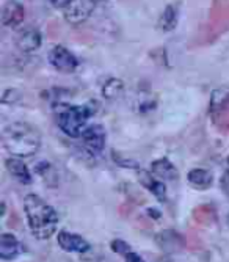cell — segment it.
<instances>
[{
    "mask_svg": "<svg viewBox=\"0 0 229 262\" xmlns=\"http://www.w3.org/2000/svg\"><path fill=\"white\" fill-rule=\"evenodd\" d=\"M24 210L32 234L39 241H48L55 234L58 215L55 209L41 196L30 193L24 198Z\"/></svg>",
    "mask_w": 229,
    "mask_h": 262,
    "instance_id": "1",
    "label": "cell"
},
{
    "mask_svg": "<svg viewBox=\"0 0 229 262\" xmlns=\"http://www.w3.org/2000/svg\"><path fill=\"white\" fill-rule=\"evenodd\" d=\"M5 149L13 157H32L41 148V134L29 123H11L2 132Z\"/></svg>",
    "mask_w": 229,
    "mask_h": 262,
    "instance_id": "2",
    "label": "cell"
},
{
    "mask_svg": "<svg viewBox=\"0 0 229 262\" xmlns=\"http://www.w3.org/2000/svg\"><path fill=\"white\" fill-rule=\"evenodd\" d=\"M57 113H58V127L67 137L79 138L89 126L88 120L95 112L88 104H83V105H67Z\"/></svg>",
    "mask_w": 229,
    "mask_h": 262,
    "instance_id": "3",
    "label": "cell"
},
{
    "mask_svg": "<svg viewBox=\"0 0 229 262\" xmlns=\"http://www.w3.org/2000/svg\"><path fill=\"white\" fill-rule=\"evenodd\" d=\"M51 2L57 8L63 10L67 22L73 26H79L91 16L98 0H51Z\"/></svg>",
    "mask_w": 229,
    "mask_h": 262,
    "instance_id": "4",
    "label": "cell"
},
{
    "mask_svg": "<svg viewBox=\"0 0 229 262\" xmlns=\"http://www.w3.org/2000/svg\"><path fill=\"white\" fill-rule=\"evenodd\" d=\"M48 58H49V63L57 71H60V73H73V71H76L79 66L77 57L67 49V47H64L61 44L52 47Z\"/></svg>",
    "mask_w": 229,
    "mask_h": 262,
    "instance_id": "5",
    "label": "cell"
},
{
    "mask_svg": "<svg viewBox=\"0 0 229 262\" xmlns=\"http://www.w3.org/2000/svg\"><path fill=\"white\" fill-rule=\"evenodd\" d=\"M83 145L85 148L93 152V154H101L105 149V143H107V134L105 129L101 124H89L86 130L82 135Z\"/></svg>",
    "mask_w": 229,
    "mask_h": 262,
    "instance_id": "6",
    "label": "cell"
},
{
    "mask_svg": "<svg viewBox=\"0 0 229 262\" xmlns=\"http://www.w3.org/2000/svg\"><path fill=\"white\" fill-rule=\"evenodd\" d=\"M26 19V8L17 0H8L2 8V24L10 29H17Z\"/></svg>",
    "mask_w": 229,
    "mask_h": 262,
    "instance_id": "7",
    "label": "cell"
},
{
    "mask_svg": "<svg viewBox=\"0 0 229 262\" xmlns=\"http://www.w3.org/2000/svg\"><path fill=\"white\" fill-rule=\"evenodd\" d=\"M57 242L61 250L67 253H86L91 247L83 239L82 235L70 232V231H61L57 237Z\"/></svg>",
    "mask_w": 229,
    "mask_h": 262,
    "instance_id": "8",
    "label": "cell"
},
{
    "mask_svg": "<svg viewBox=\"0 0 229 262\" xmlns=\"http://www.w3.org/2000/svg\"><path fill=\"white\" fill-rule=\"evenodd\" d=\"M42 44V36L38 30L35 29H26L17 33L16 38V46L17 49L26 52V54H32L35 51H38Z\"/></svg>",
    "mask_w": 229,
    "mask_h": 262,
    "instance_id": "9",
    "label": "cell"
},
{
    "mask_svg": "<svg viewBox=\"0 0 229 262\" xmlns=\"http://www.w3.org/2000/svg\"><path fill=\"white\" fill-rule=\"evenodd\" d=\"M22 251H24V247L16 239V235L7 232L0 235V257L4 260H11L17 257Z\"/></svg>",
    "mask_w": 229,
    "mask_h": 262,
    "instance_id": "10",
    "label": "cell"
},
{
    "mask_svg": "<svg viewBox=\"0 0 229 262\" xmlns=\"http://www.w3.org/2000/svg\"><path fill=\"white\" fill-rule=\"evenodd\" d=\"M5 166H7V170L8 173L17 179L19 182L22 184H32V174H30V170H29V166L26 165V162H22L19 157H10L5 160Z\"/></svg>",
    "mask_w": 229,
    "mask_h": 262,
    "instance_id": "11",
    "label": "cell"
},
{
    "mask_svg": "<svg viewBox=\"0 0 229 262\" xmlns=\"http://www.w3.org/2000/svg\"><path fill=\"white\" fill-rule=\"evenodd\" d=\"M139 181H140V184H142L146 190H149V192H151L154 196H157L160 201H164V200L167 198V188H165L164 182L160 181V179H157L152 173L140 171V173H139Z\"/></svg>",
    "mask_w": 229,
    "mask_h": 262,
    "instance_id": "12",
    "label": "cell"
},
{
    "mask_svg": "<svg viewBox=\"0 0 229 262\" xmlns=\"http://www.w3.org/2000/svg\"><path fill=\"white\" fill-rule=\"evenodd\" d=\"M151 173L160 181H174V179H177L176 166L168 159H158V160L152 162Z\"/></svg>",
    "mask_w": 229,
    "mask_h": 262,
    "instance_id": "13",
    "label": "cell"
},
{
    "mask_svg": "<svg viewBox=\"0 0 229 262\" xmlns=\"http://www.w3.org/2000/svg\"><path fill=\"white\" fill-rule=\"evenodd\" d=\"M177 20H179V10H177V5H167L164 13L160 14L158 17V29L164 30V32H171L176 29L177 26Z\"/></svg>",
    "mask_w": 229,
    "mask_h": 262,
    "instance_id": "14",
    "label": "cell"
},
{
    "mask_svg": "<svg viewBox=\"0 0 229 262\" xmlns=\"http://www.w3.org/2000/svg\"><path fill=\"white\" fill-rule=\"evenodd\" d=\"M187 179L192 185H195L196 188H209L214 182V176L209 170H204V168H193L189 171Z\"/></svg>",
    "mask_w": 229,
    "mask_h": 262,
    "instance_id": "15",
    "label": "cell"
},
{
    "mask_svg": "<svg viewBox=\"0 0 229 262\" xmlns=\"http://www.w3.org/2000/svg\"><path fill=\"white\" fill-rule=\"evenodd\" d=\"M35 168H36L38 174L41 176V179L45 182V185H49V187H57V184H58V176H57L55 168H54V166H52L49 162L42 160V162H39V163L35 166Z\"/></svg>",
    "mask_w": 229,
    "mask_h": 262,
    "instance_id": "16",
    "label": "cell"
},
{
    "mask_svg": "<svg viewBox=\"0 0 229 262\" xmlns=\"http://www.w3.org/2000/svg\"><path fill=\"white\" fill-rule=\"evenodd\" d=\"M157 105V99L151 91H140L135 99V110L139 113H148L154 110Z\"/></svg>",
    "mask_w": 229,
    "mask_h": 262,
    "instance_id": "17",
    "label": "cell"
},
{
    "mask_svg": "<svg viewBox=\"0 0 229 262\" xmlns=\"http://www.w3.org/2000/svg\"><path fill=\"white\" fill-rule=\"evenodd\" d=\"M124 91V83L123 80L120 79H108L102 88V94H104V98L108 99V101H114V99H118L121 94Z\"/></svg>",
    "mask_w": 229,
    "mask_h": 262,
    "instance_id": "18",
    "label": "cell"
},
{
    "mask_svg": "<svg viewBox=\"0 0 229 262\" xmlns=\"http://www.w3.org/2000/svg\"><path fill=\"white\" fill-rule=\"evenodd\" d=\"M111 250L114 251V253H120V254H127V253H130V247L126 244V242H123V241H114V242H111Z\"/></svg>",
    "mask_w": 229,
    "mask_h": 262,
    "instance_id": "19",
    "label": "cell"
},
{
    "mask_svg": "<svg viewBox=\"0 0 229 262\" xmlns=\"http://www.w3.org/2000/svg\"><path fill=\"white\" fill-rule=\"evenodd\" d=\"M124 257H126V262H145L142 256H139V254H136V253H133V251L127 253V254H126Z\"/></svg>",
    "mask_w": 229,
    "mask_h": 262,
    "instance_id": "20",
    "label": "cell"
},
{
    "mask_svg": "<svg viewBox=\"0 0 229 262\" xmlns=\"http://www.w3.org/2000/svg\"><path fill=\"white\" fill-rule=\"evenodd\" d=\"M223 188H224V192L229 193V171L224 173V176H223Z\"/></svg>",
    "mask_w": 229,
    "mask_h": 262,
    "instance_id": "21",
    "label": "cell"
},
{
    "mask_svg": "<svg viewBox=\"0 0 229 262\" xmlns=\"http://www.w3.org/2000/svg\"><path fill=\"white\" fill-rule=\"evenodd\" d=\"M227 225H229V215H227Z\"/></svg>",
    "mask_w": 229,
    "mask_h": 262,
    "instance_id": "22",
    "label": "cell"
},
{
    "mask_svg": "<svg viewBox=\"0 0 229 262\" xmlns=\"http://www.w3.org/2000/svg\"><path fill=\"white\" fill-rule=\"evenodd\" d=\"M227 163H229V157H227Z\"/></svg>",
    "mask_w": 229,
    "mask_h": 262,
    "instance_id": "23",
    "label": "cell"
},
{
    "mask_svg": "<svg viewBox=\"0 0 229 262\" xmlns=\"http://www.w3.org/2000/svg\"><path fill=\"white\" fill-rule=\"evenodd\" d=\"M98 2H99V0H98Z\"/></svg>",
    "mask_w": 229,
    "mask_h": 262,
    "instance_id": "24",
    "label": "cell"
}]
</instances>
